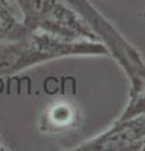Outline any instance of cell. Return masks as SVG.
I'll return each mask as SVG.
<instances>
[{
    "instance_id": "obj_1",
    "label": "cell",
    "mask_w": 145,
    "mask_h": 151,
    "mask_svg": "<svg viewBox=\"0 0 145 151\" xmlns=\"http://www.w3.org/2000/svg\"><path fill=\"white\" fill-rule=\"evenodd\" d=\"M74 55H109V50L101 42L67 40L44 32H29L19 40L0 44V77Z\"/></svg>"
},
{
    "instance_id": "obj_2",
    "label": "cell",
    "mask_w": 145,
    "mask_h": 151,
    "mask_svg": "<svg viewBox=\"0 0 145 151\" xmlns=\"http://www.w3.org/2000/svg\"><path fill=\"white\" fill-rule=\"evenodd\" d=\"M95 32L109 54L124 70L129 82V96L145 84V62L140 52L121 34V32L90 3V0H63Z\"/></svg>"
},
{
    "instance_id": "obj_3",
    "label": "cell",
    "mask_w": 145,
    "mask_h": 151,
    "mask_svg": "<svg viewBox=\"0 0 145 151\" xmlns=\"http://www.w3.org/2000/svg\"><path fill=\"white\" fill-rule=\"evenodd\" d=\"M29 32H44L67 40L101 42L87 23L63 0H14Z\"/></svg>"
},
{
    "instance_id": "obj_4",
    "label": "cell",
    "mask_w": 145,
    "mask_h": 151,
    "mask_svg": "<svg viewBox=\"0 0 145 151\" xmlns=\"http://www.w3.org/2000/svg\"><path fill=\"white\" fill-rule=\"evenodd\" d=\"M77 151H145V113L116 120L109 129L74 147Z\"/></svg>"
},
{
    "instance_id": "obj_5",
    "label": "cell",
    "mask_w": 145,
    "mask_h": 151,
    "mask_svg": "<svg viewBox=\"0 0 145 151\" xmlns=\"http://www.w3.org/2000/svg\"><path fill=\"white\" fill-rule=\"evenodd\" d=\"M81 121L77 103L68 97H61L50 102L42 112L38 130L45 135H58L76 129Z\"/></svg>"
},
{
    "instance_id": "obj_6",
    "label": "cell",
    "mask_w": 145,
    "mask_h": 151,
    "mask_svg": "<svg viewBox=\"0 0 145 151\" xmlns=\"http://www.w3.org/2000/svg\"><path fill=\"white\" fill-rule=\"evenodd\" d=\"M29 30L14 0H0V44L22 39Z\"/></svg>"
},
{
    "instance_id": "obj_7",
    "label": "cell",
    "mask_w": 145,
    "mask_h": 151,
    "mask_svg": "<svg viewBox=\"0 0 145 151\" xmlns=\"http://www.w3.org/2000/svg\"><path fill=\"white\" fill-rule=\"evenodd\" d=\"M144 113H145V84L138 92L129 96L128 105L125 106L124 111L120 113L118 120H126L138 115H144Z\"/></svg>"
},
{
    "instance_id": "obj_8",
    "label": "cell",
    "mask_w": 145,
    "mask_h": 151,
    "mask_svg": "<svg viewBox=\"0 0 145 151\" xmlns=\"http://www.w3.org/2000/svg\"><path fill=\"white\" fill-rule=\"evenodd\" d=\"M8 150H10V149L8 147L5 139H4V135L1 134V131H0V151H8Z\"/></svg>"
}]
</instances>
